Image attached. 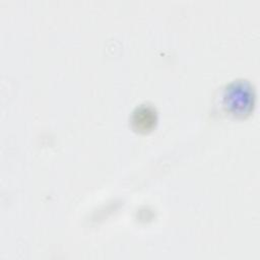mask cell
Listing matches in <instances>:
<instances>
[{
  "instance_id": "cell-1",
  "label": "cell",
  "mask_w": 260,
  "mask_h": 260,
  "mask_svg": "<svg viewBox=\"0 0 260 260\" xmlns=\"http://www.w3.org/2000/svg\"><path fill=\"white\" fill-rule=\"evenodd\" d=\"M132 122L139 131H146L150 129L155 122V112L149 107H139L133 113Z\"/></svg>"
}]
</instances>
